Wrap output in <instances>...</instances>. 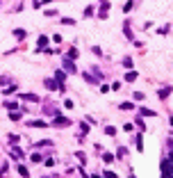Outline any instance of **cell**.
Instances as JSON below:
<instances>
[{
    "instance_id": "obj_26",
    "label": "cell",
    "mask_w": 173,
    "mask_h": 178,
    "mask_svg": "<svg viewBox=\"0 0 173 178\" xmlns=\"http://www.w3.org/2000/svg\"><path fill=\"white\" fill-rule=\"evenodd\" d=\"M103 160H105V162H112L114 155H112V153H103Z\"/></svg>"
},
{
    "instance_id": "obj_33",
    "label": "cell",
    "mask_w": 173,
    "mask_h": 178,
    "mask_svg": "<svg viewBox=\"0 0 173 178\" xmlns=\"http://www.w3.org/2000/svg\"><path fill=\"white\" fill-rule=\"evenodd\" d=\"M94 178H105V176H100V174H96V176H94Z\"/></svg>"
},
{
    "instance_id": "obj_18",
    "label": "cell",
    "mask_w": 173,
    "mask_h": 178,
    "mask_svg": "<svg viewBox=\"0 0 173 178\" xmlns=\"http://www.w3.org/2000/svg\"><path fill=\"white\" fill-rule=\"evenodd\" d=\"M41 160H43L41 153H32V162H41Z\"/></svg>"
},
{
    "instance_id": "obj_20",
    "label": "cell",
    "mask_w": 173,
    "mask_h": 178,
    "mask_svg": "<svg viewBox=\"0 0 173 178\" xmlns=\"http://www.w3.org/2000/svg\"><path fill=\"white\" fill-rule=\"evenodd\" d=\"M141 114H143V117H157V114H155L153 110H146V107H143V110H141Z\"/></svg>"
},
{
    "instance_id": "obj_8",
    "label": "cell",
    "mask_w": 173,
    "mask_h": 178,
    "mask_svg": "<svg viewBox=\"0 0 173 178\" xmlns=\"http://www.w3.org/2000/svg\"><path fill=\"white\" fill-rule=\"evenodd\" d=\"M137 78H139V73H137V71H132V68H130L128 73H125V80H128V82H135Z\"/></svg>"
},
{
    "instance_id": "obj_14",
    "label": "cell",
    "mask_w": 173,
    "mask_h": 178,
    "mask_svg": "<svg viewBox=\"0 0 173 178\" xmlns=\"http://www.w3.org/2000/svg\"><path fill=\"white\" fill-rule=\"evenodd\" d=\"M105 135L114 137V135H116V128H114V126H107V128H105Z\"/></svg>"
},
{
    "instance_id": "obj_15",
    "label": "cell",
    "mask_w": 173,
    "mask_h": 178,
    "mask_svg": "<svg viewBox=\"0 0 173 178\" xmlns=\"http://www.w3.org/2000/svg\"><path fill=\"white\" fill-rule=\"evenodd\" d=\"M123 32H125V37H128V39H132V30H130V23H125V25H123Z\"/></svg>"
},
{
    "instance_id": "obj_24",
    "label": "cell",
    "mask_w": 173,
    "mask_h": 178,
    "mask_svg": "<svg viewBox=\"0 0 173 178\" xmlns=\"http://www.w3.org/2000/svg\"><path fill=\"white\" fill-rule=\"evenodd\" d=\"M119 107H121V110H132V107H135V105H132V103H121Z\"/></svg>"
},
{
    "instance_id": "obj_30",
    "label": "cell",
    "mask_w": 173,
    "mask_h": 178,
    "mask_svg": "<svg viewBox=\"0 0 173 178\" xmlns=\"http://www.w3.org/2000/svg\"><path fill=\"white\" fill-rule=\"evenodd\" d=\"M132 7H135V2H132V0H130V2H125V7H123V11H130Z\"/></svg>"
},
{
    "instance_id": "obj_2",
    "label": "cell",
    "mask_w": 173,
    "mask_h": 178,
    "mask_svg": "<svg viewBox=\"0 0 173 178\" xmlns=\"http://www.w3.org/2000/svg\"><path fill=\"white\" fill-rule=\"evenodd\" d=\"M55 80H57V85H59V89L64 91V80H66V71H57V73H55Z\"/></svg>"
},
{
    "instance_id": "obj_19",
    "label": "cell",
    "mask_w": 173,
    "mask_h": 178,
    "mask_svg": "<svg viewBox=\"0 0 173 178\" xmlns=\"http://www.w3.org/2000/svg\"><path fill=\"white\" fill-rule=\"evenodd\" d=\"M5 107H7V110H16V103L14 101H5Z\"/></svg>"
},
{
    "instance_id": "obj_35",
    "label": "cell",
    "mask_w": 173,
    "mask_h": 178,
    "mask_svg": "<svg viewBox=\"0 0 173 178\" xmlns=\"http://www.w3.org/2000/svg\"><path fill=\"white\" fill-rule=\"evenodd\" d=\"M169 123H171V126H173V117H171V119H169Z\"/></svg>"
},
{
    "instance_id": "obj_32",
    "label": "cell",
    "mask_w": 173,
    "mask_h": 178,
    "mask_svg": "<svg viewBox=\"0 0 173 178\" xmlns=\"http://www.w3.org/2000/svg\"><path fill=\"white\" fill-rule=\"evenodd\" d=\"M62 23H64V25H73L75 21H73V19H62Z\"/></svg>"
},
{
    "instance_id": "obj_1",
    "label": "cell",
    "mask_w": 173,
    "mask_h": 178,
    "mask_svg": "<svg viewBox=\"0 0 173 178\" xmlns=\"http://www.w3.org/2000/svg\"><path fill=\"white\" fill-rule=\"evenodd\" d=\"M64 71L66 73H78V68H75V64H73L71 57H64Z\"/></svg>"
},
{
    "instance_id": "obj_29",
    "label": "cell",
    "mask_w": 173,
    "mask_h": 178,
    "mask_svg": "<svg viewBox=\"0 0 173 178\" xmlns=\"http://www.w3.org/2000/svg\"><path fill=\"white\" fill-rule=\"evenodd\" d=\"M125 153H128V148L121 146V148H119V158H125Z\"/></svg>"
},
{
    "instance_id": "obj_5",
    "label": "cell",
    "mask_w": 173,
    "mask_h": 178,
    "mask_svg": "<svg viewBox=\"0 0 173 178\" xmlns=\"http://www.w3.org/2000/svg\"><path fill=\"white\" fill-rule=\"evenodd\" d=\"M21 98L23 101H30V103H39V101H41L37 94H32V91H30V94H21Z\"/></svg>"
},
{
    "instance_id": "obj_28",
    "label": "cell",
    "mask_w": 173,
    "mask_h": 178,
    "mask_svg": "<svg viewBox=\"0 0 173 178\" xmlns=\"http://www.w3.org/2000/svg\"><path fill=\"white\" fill-rule=\"evenodd\" d=\"M7 85H9V78L2 76V78H0V87H7Z\"/></svg>"
},
{
    "instance_id": "obj_34",
    "label": "cell",
    "mask_w": 173,
    "mask_h": 178,
    "mask_svg": "<svg viewBox=\"0 0 173 178\" xmlns=\"http://www.w3.org/2000/svg\"><path fill=\"white\" fill-rule=\"evenodd\" d=\"M169 178H173V167H171V174H169Z\"/></svg>"
},
{
    "instance_id": "obj_11",
    "label": "cell",
    "mask_w": 173,
    "mask_h": 178,
    "mask_svg": "<svg viewBox=\"0 0 173 178\" xmlns=\"http://www.w3.org/2000/svg\"><path fill=\"white\" fill-rule=\"evenodd\" d=\"M135 142H137V148H139V151H143V137H141V135H137V137H135Z\"/></svg>"
},
{
    "instance_id": "obj_10",
    "label": "cell",
    "mask_w": 173,
    "mask_h": 178,
    "mask_svg": "<svg viewBox=\"0 0 173 178\" xmlns=\"http://www.w3.org/2000/svg\"><path fill=\"white\" fill-rule=\"evenodd\" d=\"M46 43H48V37H46V34H41V37H39V50H43Z\"/></svg>"
},
{
    "instance_id": "obj_22",
    "label": "cell",
    "mask_w": 173,
    "mask_h": 178,
    "mask_svg": "<svg viewBox=\"0 0 173 178\" xmlns=\"http://www.w3.org/2000/svg\"><path fill=\"white\" fill-rule=\"evenodd\" d=\"M123 66H125V68H128V71H130V68H132V60H130V57H125V60H123Z\"/></svg>"
},
{
    "instance_id": "obj_25",
    "label": "cell",
    "mask_w": 173,
    "mask_h": 178,
    "mask_svg": "<svg viewBox=\"0 0 173 178\" xmlns=\"http://www.w3.org/2000/svg\"><path fill=\"white\" fill-rule=\"evenodd\" d=\"M9 119H11V121H21V114H18V112H11Z\"/></svg>"
},
{
    "instance_id": "obj_27",
    "label": "cell",
    "mask_w": 173,
    "mask_h": 178,
    "mask_svg": "<svg viewBox=\"0 0 173 178\" xmlns=\"http://www.w3.org/2000/svg\"><path fill=\"white\" fill-rule=\"evenodd\" d=\"M132 98H137V101H143V98H146V96H143L141 91H135V96H132Z\"/></svg>"
},
{
    "instance_id": "obj_36",
    "label": "cell",
    "mask_w": 173,
    "mask_h": 178,
    "mask_svg": "<svg viewBox=\"0 0 173 178\" xmlns=\"http://www.w3.org/2000/svg\"><path fill=\"white\" fill-rule=\"evenodd\" d=\"M34 5H39V0H34Z\"/></svg>"
},
{
    "instance_id": "obj_6",
    "label": "cell",
    "mask_w": 173,
    "mask_h": 178,
    "mask_svg": "<svg viewBox=\"0 0 173 178\" xmlns=\"http://www.w3.org/2000/svg\"><path fill=\"white\" fill-rule=\"evenodd\" d=\"M43 85H46V89H50V91H53V89H59V85H57V80H55V78H48Z\"/></svg>"
},
{
    "instance_id": "obj_16",
    "label": "cell",
    "mask_w": 173,
    "mask_h": 178,
    "mask_svg": "<svg viewBox=\"0 0 173 178\" xmlns=\"http://www.w3.org/2000/svg\"><path fill=\"white\" fill-rule=\"evenodd\" d=\"M80 130H82V137H84L86 133H89V123H82V121H80Z\"/></svg>"
},
{
    "instance_id": "obj_23",
    "label": "cell",
    "mask_w": 173,
    "mask_h": 178,
    "mask_svg": "<svg viewBox=\"0 0 173 178\" xmlns=\"http://www.w3.org/2000/svg\"><path fill=\"white\" fill-rule=\"evenodd\" d=\"M103 176H105V178H116V174H114V171H109V169L103 171Z\"/></svg>"
},
{
    "instance_id": "obj_31",
    "label": "cell",
    "mask_w": 173,
    "mask_h": 178,
    "mask_svg": "<svg viewBox=\"0 0 173 178\" xmlns=\"http://www.w3.org/2000/svg\"><path fill=\"white\" fill-rule=\"evenodd\" d=\"M18 142V135H9V144H16Z\"/></svg>"
},
{
    "instance_id": "obj_9",
    "label": "cell",
    "mask_w": 173,
    "mask_h": 178,
    "mask_svg": "<svg viewBox=\"0 0 173 178\" xmlns=\"http://www.w3.org/2000/svg\"><path fill=\"white\" fill-rule=\"evenodd\" d=\"M171 91H173L171 87H164V89H159V94H157V96H159V98H162V101H164V98H166V96H171Z\"/></svg>"
},
{
    "instance_id": "obj_3",
    "label": "cell",
    "mask_w": 173,
    "mask_h": 178,
    "mask_svg": "<svg viewBox=\"0 0 173 178\" xmlns=\"http://www.w3.org/2000/svg\"><path fill=\"white\" fill-rule=\"evenodd\" d=\"M55 123L57 126H68V123H71V119H66V117H62L59 112H55Z\"/></svg>"
},
{
    "instance_id": "obj_13",
    "label": "cell",
    "mask_w": 173,
    "mask_h": 178,
    "mask_svg": "<svg viewBox=\"0 0 173 178\" xmlns=\"http://www.w3.org/2000/svg\"><path fill=\"white\" fill-rule=\"evenodd\" d=\"M30 126H32V128H46L48 123H46V121H30Z\"/></svg>"
},
{
    "instance_id": "obj_37",
    "label": "cell",
    "mask_w": 173,
    "mask_h": 178,
    "mask_svg": "<svg viewBox=\"0 0 173 178\" xmlns=\"http://www.w3.org/2000/svg\"><path fill=\"white\" fill-rule=\"evenodd\" d=\"M43 178H46V176H43Z\"/></svg>"
},
{
    "instance_id": "obj_12",
    "label": "cell",
    "mask_w": 173,
    "mask_h": 178,
    "mask_svg": "<svg viewBox=\"0 0 173 178\" xmlns=\"http://www.w3.org/2000/svg\"><path fill=\"white\" fill-rule=\"evenodd\" d=\"M18 174H21L23 178H27V176H30V171H27V167H23V164H18Z\"/></svg>"
},
{
    "instance_id": "obj_4",
    "label": "cell",
    "mask_w": 173,
    "mask_h": 178,
    "mask_svg": "<svg viewBox=\"0 0 173 178\" xmlns=\"http://www.w3.org/2000/svg\"><path fill=\"white\" fill-rule=\"evenodd\" d=\"M82 78H84V80H86L89 85H98V82H100V80H98V78L94 76V73H86V71L82 73Z\"/></svg>"
},
{
    "instance_id": "obj_17",
    "label": "cell",
    "mask_w": 173,
    "mask_h": 178,
    "mask_svg": "<svg viewBox=\"0 0 173 178\" xmlns=\"http://www.w3.org/2000/svg\"><path fill=\"white\" fill-rule=\"evenodd\" d=\"M14 37L16 39H25V30H14Z\"/></svg>"
},
{
    "instance_id": "obj_7",
    "label": "cell",
    "mask_w": 173,
    "mask_h": 178,
    "mask_svg": "<svg viewBox=\"0 0 173 178\" xmlns=\"http://www.w3.org/2000/svg\"><path fill=\"white\" fill-rule=\"evenodd\" d=\"M11 158H14V160H23V158H25V153H23L18 146H14V148H11Z\"/></svg>"
},
{
    "instance_id": "obj_21",
    "label": "cell",
    "mask_w": 173,
    "mask_h": 178,
    "mask_svg": "<svg viewBox=\"0 0 173 178\" xmlns=\"http://www.w3.org/2000/svg\"><path fill=\"white\" fill-rule=\"evenodd\" d=\"M78 55H80V53H78V48H71V50H68V57H71V60H75Z\"/></svg>"
}]
</instances>
